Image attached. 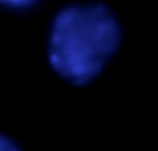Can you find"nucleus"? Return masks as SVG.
Listing matches in <instances>:
<instances>
[{"mask_svg":"<svg viewBox=\"0 0 158 151\" xmlns=\"http://www.w3.org/2000/svg\"><path fill=\"white\" fill-rule=\"evenodd\" d=\"M121 42L123 27L107 6H67L51 22L47 40L48 61L63 81L82 87L103 72Z\"/></svg>","mask_w":158,"mask_h":151,"instance_id":"obj_1","label":"nucleus"},{"mask_svg":"<svg viewBox=\"0 0 158 151\" xmlns=\"http://www.w3.org/2000/svg\"><path fill=\"white\" fill-rule=\"evenodd\" d=\"M0 151H24L22 147L10 136L0 133Z\"/></svg>","mask_w":158,"mask_h":151,"instance_id":"obj_2","label":"nucleus"},{"mask_svg":"<svg viewBox=\"0 0 158 151\" xmlns=\"http://www.w3.org/2000/svg\"><path fill=\"white\" fill-rule=\"evenodd\" d=\"M38 0H0V5L10 9H26L35 5Z\"/></svg>","mask_w":158,"mask_h":151,"instance_id":"obj_3","label":"nucleus"}]
</instances>
